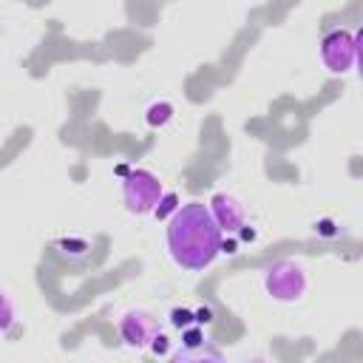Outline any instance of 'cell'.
<instances>
[{
    "label": "cell",
    "mask_w": 363,
    "mask_h": 363,
    "mask_svg": "<svg viewBox=\"0 0 363 363\" xmlns=\"http://www.w3.org/2000/svg\"><path fill=\"white\" fill-rule=\"evenodd\" d=\"M167 252L190 272L207 269L221 252V230L216 227L210 207L204 201L179 204L167 221Z\"/></svg>",
    "instance_id": "obj_1"
},
{
    "label": "cell",
    "mask_w": 363,
    "mask_h": 363,
    "mask_svg": "<svg viewBox=\"0 0 363 363\" xmlns=\"http://www.w3.org/2000/svg\"><path fill=\"white\" fill-rule=\"evenodd\" d=\"M162 193H164V187H162L159 176L145 167H133L122 176V201H125V210L133 216L153 213Z\"/></svg>",
    "instance_id": "obj_2"
},
{
    "label": "cell",
    "mask_w": 363,
    "mask_h": 363,
    "mask_svg": "<svg viewBox=\"0 0 363 363\" xmlns=\"http://www.w3.org/2000/svg\"><path fill=\"white\" fill-rule=\"evenodd\" d=\"M309 286V278H306V269L295 261H275L267 272H264V289L269 298L281 301V303H295L303 298Z\"/></svg>",
    "instance_id": "obj_3"
},
{
    "label": "cell",
    "mask_w": 363,
    "mask_h": 363,
    "mask_svg": "<svg viewBox=\"0 0 363 363\" xmlns=\"http://www.w3.org/2000/svg\"><path fill=\"white\" fill-rule=\"evenodd\" d=\"M320 62L329 74H349L357 65V34L346 28H335L320 43Z\"/></svg>",
    "instance_id": "obj_4"
},
{
    "label": "cell",
    "mask_w": 363,
    "mask_h": 363,
    "mask_svg": "<svg viewBox=\"0 0 363 363\" xmlns=\"http://www.w3.org/2000/svg\"><path fill=\"white\" fill-rule=\"evenodd\" d=\"M116 329L128 349H147L159 335V320L147 309H128L119 318Z\"/></svg>",
    "instance_id": "obj_5"
},
{
    "label": "cell",
    "mask_w": 363,
    "mask_h": 363,
    "mask_svg": "<svg viewBox=\"0 0 363 363\" xmlns=\"http://www.w3.org/2000/svg\"><path fill=\"white\" fill-rule=\"evenodd\" d=\"M207 207H210V216L221 233H238L247 221V210H244L241 199H235L230 193H216Z\"/></svg>",
    "instance_id": "obj_6"
},
{
    "label": "cell",
    "mask_w": 363,
    "mask_h": 363,
    "mask_svg": "<svg viewBox=\"0 0 363 363\" xmlns=\"http://www.w3.org/2000/svg\"><path fill=\"white\" fill-rule=\"evenodd\" d=\"M167 363H227V360L213 346H182L167 357Z\"/></svg>",
    "instance_id": "obj_7"
},
{
    "label": "cell",
    "mask_w": 363,
    "mask_h": 363,
    "mask_svg": "<svg viewBox=\"0 0 363 363\" xmlns=\"http://www.w3.org/2000/svg\"><path fill=\"white\" fill-rule=\"evenodd\" d=\"M173 105L167 102V99H156V102H150L147 105V111H145V122L150 125V128H164L170 119H173Z\"/></svg>",
    "instance_id": "obj_8"
},
{
    "label": "cell",
    "mask_w": 363,
    "mask_h": 363,
    "mask_svg": "<svg viewBox=\"0 0 363 363\" xmlns=\"http://www.w3.org/2000/svg\"><path fill=\"white\" fill-rule=\"evenodd\" d=\"M14 318H17L14 301H11V295L6 289H0V335H6L14 326Z\"/></svg>",
    "instance_id": "obj_9"
},
{
    "label": "cell",
    "mask_w": 363,
    "mask_h": 363,
    "mask_svg": "<svg viewBox=\"0 0 363 363\" xmlns=\"http://www.w3.org/2000/svg\"><path fill=\"white\" fill-rule=\"evenodd\" d=\"M179 210V199H176V193H162V199H159V204H156V218H167L170 213H176Z\"/></svg>",
    "instance_id": "obj_10"
},
{
    "label": "cell",
    "mask_w": 363,
    "mask_h": 363,
    "mask_svg": "<svg viewBox=\"0 0 363 363\" xmlns=\"http://www.w3.org/2000/svg\"><path fill=\"white\" fill-rule=\"evenodd\" d=\"M252 363H272V360H252Z\"/></svg>",
    "instance_id": "obj_11"
}]
</instances>
